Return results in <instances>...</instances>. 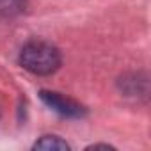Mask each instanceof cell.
Returning a JSON list of instances; mask_svg holds the SVG:
<instances>
[{
    "instance_id": "obj_6",
    "label": "cell",
    "mask_w": 151,
    "mask_h": 151,
    "mask_svg": "<svg viewBox=\"0 0 151 151\" xmlns=\"http://www.w3.org/2000/svg\"><path fill=\"white\" fill-rule=\"evenodd\" d=\"M100 147H103V149H112V146H109V144H93V146H89L87 149H100Z\"/></svg>"
},
{
    "instance_id": "obj_4",
    "label": "cell",
    "mask_w": 151,
    "mask_h": 151,
    "mask_svg": "<svg viewBox=\"0 0 151 151\" xmlns=\"http://www.w3.org/2000/svg\"><path fill=\"white\" fill-rule=\"evenodd\" d=\"M29 0H0V18H16L25 13Z\"/></svg>"
},
{
    "instance_id": "obj_3",
    "label": "cell",
    "mask_w": 151,
    "mask_h": 151,
    "mask_svg": "<svg viewBox=\"0 0 151 151\" xmlns=\"http://www.w3.org/2000/svg\"><path fill=\"white\" fill-rule=\"evenodd\" d=\"M121 89L124 94H137V96H146L147 94V78L139 77V75H132V78H121Z\"/></svg>"
},
{
    "instance_id": "obj_5",
    "label": "cell",
    "mask_w": 151,
    "mask_h": 151,
    "mask_svg": "<svg viewBox=\"0 0 151 151\" xmlns=\"http://www.w3.org/2000/svg\"><path fill=\"white\" fill-rule=\"evenodd\" d=\"M32 149H45V151H68L69 144L57 135H43L39 140L34 142Z\"/></svg>"
},
{
    "instance_id": "obj_2",
    "label": "cell",
    "mask_w": 151,
    "mask_h": 151,
    "mask_svg": "<svg viewBox=\"0 0 151 151\" xmlns=\"http://www.w3.org/2000/svg\"><path fill=\"white\" fill-rule=\"evenodd\" d=\"M39 98L46 107H50L53 112L68 119H82L87 114V110L78 101H75L68 96H62L60 93H55V91H41Z\"/></svg>"
},
{
    "instance_id": "obj_1",
    "label": "cell",
    "mask_w": 151,
    "mask_h": 151,
    "mask_svg": "<svg viewBox=\"0 0 151 151\" xmlns=\"http://www.w3.org/2000/svg\"><path fill=\"white\" fill-rule=\"evenodd\" d=\"M18 60L20 66L29 73L39 75V77H48L60 68L62 55L55 45L43 39H34L22 48Z\"/></svg>"
}]
</instances>
